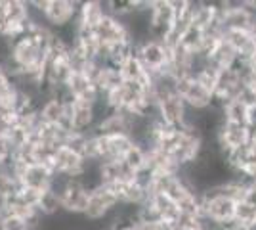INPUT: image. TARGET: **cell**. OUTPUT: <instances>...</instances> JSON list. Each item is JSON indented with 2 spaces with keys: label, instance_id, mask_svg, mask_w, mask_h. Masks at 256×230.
<instances>
[{
  "label": "cell",
  "instance_id": "1",
  "mask_svg": "<svg viewBox=\"0 0 256 230\" xmlns=\"http://www.w3.org/2000/svg\"><path fill=\"white\" fill-rule=\"evenodd\" d=\"M136 56L142 62V66L146 67V71L150 75H160V73H170V50L166 48V44L150 39L146 43L136 46ZM172 75V73H170Z\"/></svg>",
  "mask_w": 256,
  "mask_h": 230
},
{
  "label": "cell",
  "instance_id": "2",
  "mask_svg": "<svg viewBox=\"0 0 256 230\" xmlns=\"http://www.w3.org/2000/svg\"><path fill=\"white\" fill-rule=\"evenodd\" d=\"M176 92L186 102L190 111H204L212 106V92L195 79V77H182L176 81Z\"/></svg>",
  "mask_w": 256,
  "mask_h": 230
},
{
  "label": "cell",
  "instance_id": "3",
  "mask_svg": "<svg viewBox=\"0 0 256 230\" xmlns=\"http://www.w3.org/2000/svg\"><path fill=\"white\" fill-rule=\"evenodd\" d=\"M176 8L174 0H151V39L164 41L166 35L174 29Z\"/></svg>",
  "mask_w": 256,
  "mask_h": 230
},
{
  "label": "cell",
  "instance_id": "4",
  "mask_svg": "<svg viewBox=\"0 0 256 230\" xmlns=\"http://www.w3.org/2000/svg\"><path fill=\"white\" fill-rule=\"evenodd\" d=\"M157 111H159V119L166 123L168 127L182 129L188 125L190 110L186 106V102L180 98L178 92H170L157 98Z\"/></svg>",
  "mask_w": 256,
  "mask_h": 230
},
{
  "label": "cell",
  "instance_id": "5",
  "mask_svg": "<svg viewBox=\"0 0 256 230\" xmlns=\"http://www.w3.org/2000/svg\"><path fill=\"white\" fill-rule=\"evenodd\" d=\"M80 2L76 0H48L44 8V22L46 25L56 31L60 27L71 25L76 22Z\"/></svg>",
  "mask_w": 256,
  "mask_h": 230
},
{
  "label": "cell",
  "instance_id": "6",
  "mask_svg": "<svg viewBox=\"0 0 256 230\" xmlns=\"http://www.w3.org/2000/svg\"><path fill=\"white\" fill-rule=\"evenodd\" d=\"M62 196V203H64L65 213L71 215H84L88 201H90V192L86 190L78 178H69V182L65 184Z\"/></svg>",
  "mask_w": 256,
  "mask_h": 230
},
{
  "label": "cell",
  "instance_id": "7",
  "mask_svg": "<svg viewBox=\"0 0 256 230\" xmlns=\"http://www.w3.org/2000/svg\"><path fill=\"white\" fill-rule=\"evenodd\" d=\"M86 161L82 155L75 153L73 150H69L67 146H62L56 157H54L52 169L56 175L67 176V178H78V176L84 173L86 169Z\"/></svg>",
  "mask_w": 256,
  "mask_h": 230
},
{
  "label": "cell",
  "instance_id": "8",
  "mask_svg": "<svg viewBox=\"0 0 256 230\" xmlns=\"http://www.w3.org/2000/svg\"><path fill=\"white\" fill-rule=\"evenodd\" d=\"M250 142V131L246 125H237V123H228L224 121L220 131L216 134V144L220 148V152H230L237 150L241 146H246Z\"/></svg>",
  "mask_w": 256,
  "mask_h": 230
},
{
  "label": "cell",
  "instance_id": "9",
  "mask_svg": "<svg viewBox=\"0 0 256 230\" xmlns=\"http://www.w3.org/2000/svg\"><path fill=\"white\" fill-rule=\"evenodd\" d=\"M96 35V41L100 43V46H113V44L118 43H126V41H132L130 35H128V29L122 20L118 18H113L107 14V18L104 22L98 25V29L94 31Z\"/></svg>",
  "mask_w": 256,
  "mask_h": 230
},
{
  "label": "cell",
  "instance_id": "10",
  "mask_svg": "<svg viewBox=\"0 0 256 230\" xmlns=\"http://www.w3.org/2000/svg\"><path fill=\"white\" fill-rule=\"evenodd\" d=\"M107 18V4L98 0H84L78 6L76 16V27L82 31H96L98 25Z\"/></svg>",
  "mask_w": 256,
  "mask_h": 230
},
{
  "label": "cell",
  "instance_id": "11",
  "mask_svg": "<svg viewBox=\"0 0 256 230\" xmlns=\"http://www.w3.org/2000/svg\"><path fill=\"white\" fill-rule=\"evenodd\" d=\"M67 106L69 102L58 98V96H50V98L44 100V104L38 110L40 121L46 125H54V127H62L65 131H71L69 129V117H67Z\"/></svg>",
  "mask_w": 256,
  "mask_h": 230
},
{
  "label": "cell",
  "instance_id": "12",
  "mask_svg": "<svg viewBox=\"0 0 256 230\" xmlns=\"http://www.w3.org/2000/svg\"><path fill=\"white\" fill-rule=\"evenodd\" d=\"M54 176L56 173L52 171V167H46V165H29L25 167V171L20 176V182L25 188H32V190H38V192H46L50 190L54 182Z\"/></svg>",
  "mask_w": 256,
  "mask_h": 230
},
{
  "label": "cell",
  "instance_id": "13",
  "mask_svg": "<svg viewBox=\"0 0 256 230\" xmlns=\"http://www.w3.org/2000/svg\"><path fill=\"white\" fill-rule=\"evenodd\" d=\"M67 92L73 100H82V102H98L102 98L98 92L96 85L86 73H73L67 81Z\"/></svg>",
  "mask_w": 256,
  "mask_h": 230
},
{
  "label": "cell",
  "instance_id": "14",
  "mask_svg": "<svg viewBox=\"0 0 256 230\" xmlns=\"http://www.w3.org/2000/svg\"><path fill=\"white\" fill-rule=\"evenodd\" d=\"M239 60V56H237V52L234 50V46L230 43H226L224 37H222V41L214 46V50L208 54V58H206V62L210 64V66H214L216 69H230V67H234V64Z\"/></svg>",
  "mask_w": 256,
  "mask_h": 230
},
{
  "label": "cell",
  "instance_id": "15",
  "mask_svg": "<svg viewBox=\"0 0 256 230\" xmlns=\"http://www.w3.org/2000/svg\"><path fill=\"white\" fill-rule=\"evenodd\" d=\"M224 41L234 46L239 60H243V62H248V58L256 52L250 33H246V31H224Z\"/></svg>",
  "mask_w": 256,
  "mask_h": 230
},
{
  "label": "cell",
  "instance_id": "16",
  "mask_svg": "<svg viewBox=\"0 0 256 230\" xmlns=\"http://www.w3.org/2000/svg\"><path fill=\"white\" fill-rule=\"evenodd\" d=\"M22 190L20 178L12 173L10 165H0V203L16 197Z\"/></svg>",
  "mask_w": 256,
  "mask_h": 230
},
{
  "label": "cell",
  "instance_id": "17",
  "mask_svg": "<svg viewBox=\"0 0 256 230\" xmlns=\"http://www.w3.org/2000/svg\"><path fill=\"white\" fill-rule=\"evenodd\" d=\"M38 213L44 219H52V217H60L64 213V203H62V196L54 190H46L40 196L38 201Z\"/></svg>",
  "mask_w": 256,
  "mask_h": 230
},
{
  "label": "cell",
  "instance_id": "18",
  "mask_svg": "<svg viewBox=\"0 0 256 230\" xmlns=\"http://www.w3.org/2000/svg\"><path fill=\"white\" fill-rule=\"evenodd\" d=\"M222 113H224V121L228 123H237V125H246V113H248V106L241 100H232L228 102L224 108H222Z\"/></svg>",
  "mask_w": 256,
  "mask_h": 230
},
{
  "label": "cell",
  "instance_id": "19",
  "mask_svg": "<svg viewBox=\"0 0 256 230\" xmlns=\"http://www.w3.org/2000/svg\"><path fill=\"white\" fill-rule=\"evenodd\" d=\"M122 161H124L134 173H138V171H142V169L148 165V152H146L142 146L134 144L126 152V155L122 157Z\"/></svg>",
  "mask_w": 256,
  "mask_h": 230
},
{
  "label": "cell",
  "instance_id": "20",
  "mask_svg": "<svg viewBox=\"0 0 256 230\" xmlns=\"http://www.w3.org/2000/svg\"><path fill=\"white\" fill-rule=\"evenodd\" d=\"M235 222L237 224H243V226H256V207L246 203V201H237V207H235Z\"/></svg>",
  "mask_w": 256,
  "mask_h": 230
},
{
  "label": "cell",
  "instance_id": "21",
  "mask_svg": "<svg viewBox=\"0 0 256 230\" xmlns=\"http://www.w3.org/2000/svg\"><path fill=\"white\" fill-rule=\"evenodd\" d=\"M0 230H32L29 220L14 215H2L0 213Z\"/></svg>",
  "mask_w": 256,
  "mask_h": 230
},
{
  "label": "cell",
  "instance_id": "22",
  "mask_svg": "<svg viewBox=\"0 0 256 230\" xmlns=\"http://www.w3.org/2000/svg\"><path fill=\"white\" fill-rule=\"evenodd\" d=\"M16 155V148L8 136H0V165H8Z\"/></svg>",
  "mask_w": 256,
  "mask_h": 230
},
{
  "label": "cell",
  "instance_id": "23",
  "mask_svg": "<svg viewBox=\"0 0 256 230\" xmlns=\"http://www.w3.org/2000/svg\"><path fill=\"white\" fill-rule=\"evenodd\" d=\"M136 230H166V224L159 219H138Z\"/></svg>",
  "mask_w": 256,
  "mask_h": 230
},
{
  "label": "cell",
  "instance_id": "24",
  "mask_svg": "<svg viewBox=\"0 0 256 230\" xmlns=\"http://www.w3.org/2000/svg\"><path fill=\"white\" fill-rule=\"evenodd\" d=\"M246 69H248V73H250V75L256 77V52L248 58V62H246Z\"/></svg>",
  "mask_w": 256,
  "mask_h": 230
},
{
  "label": "cell",
  "instance_id": "25",
  "mask_svg": "<svg viewBox=\"0 0 256 230\" xmlns=\"http://www.w3.org/2000/svg\"><path fill=\"white\" fill-rule=\"evenodd\" d=\"M224 230H254V228H250V226H243V224H237V222H232V224L224 226Z\"/></svg>",
  "mask_w": 256,
  "mask_h": 230
},
{
  "label": "cell",
  "instance_id": "26",
  "mask_svg": "<svg viewBox=\"0 0 256 230\" xmlns=\"http://www.w3.org/2000/svg\"><path fill=\"white\" fill-rule=\"evenodd\" d=\"M250 39H252V43H254V46H256V23L252 25V29H250Z\"/></svg>",
  "mask_w": 256,
  "mask_h": 230
},
{
  "label": "cell",
  "instance_id": "27",
  "mask_svg": "<svg viewBox=\"0 0 256 230\" xmlns=\"http://www.w3.org/2000/svg\"><path fill=\"white\" fill-rule=\"evenodd\" d=\"M250 142L256 144V132H252V131H250Z\"/></svg>",
  "mask_w": 256,
  "mask_h": 230
}]
</instances>
